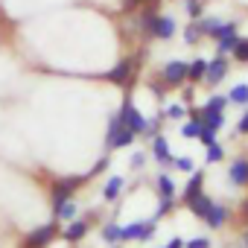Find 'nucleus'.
<instances>
[{"mask_svg": "<svg viewBox=\"0 0 248 248\" xmlns=\"http://www.w3.org/2000/svg\"><path fill=\"white\" fill-rule=\"evenodd\" d=\"M152 233H155V219L152 222H132V225H126V228H120V242L123 239H140V242H146V239H152Z\"/></svg>", "mask_w": 248, "mask_h": 248, "instance_id": "nucleus-1", "label": "nucleus"}, {"mask_svg": "<svg viewBox=\"0 0 248 248\" xmlns=\"http://www.w3.org/2000/svg\"><path fill=\"white\" fill-rule=\"evenodd\" d=\"M120 114H123V123H126V126H129L135 135H143V132L149 129V123L143 120V114H140V111H138V108H135L129 99L123 102V111H120Z\"/></svg>", "mask_w": 248, "mask_h": 248, "instance_id": "nucleus-2", "label": "nucleus"}, {"mask_svg": "<svg viewBox=\"0 0 248 248\" xmlns=\"http://www.w3.org/2000/svg\"><path fill=\"white\" fill-rule=\"evenodd\" d=\"M53 236H56V225H41V228H35V231L27 233L24 245H27V248H44Z\"/></svg>", "mask_w": 248, "mask_h": 248, "instance_id": "nucleus-3", "label": "nucleus"}, {"mask_svg": "<svg viewBox=\"0 0 248 248\" xmlns=\"http://www.w3.org/2000/svg\"><path fill=\"white\" fill-rule=\"evenodd\" d=\"M79 181H82V178H59V181L53 184V204H62L64 199H70V193L79 187Z\"/></svg>", "mask_w": 248, "mask_h": 248, "instance_id": "nucleus-4", "label": "nucleus"}, {"mask_svg": "<svg viewBox=\"0 0 248 248\" xmlns=\"http://www.w3.org/2000/svg\"><path fill=\"white\" fill-rule=\"evenodd\" d=\"M228 76V62L222 59V56H216L213 62H207V70H204V79L210 82V85H216V82H222Z\"/></svg>", "mask_w": 248, "mask_h": 248, "instance_id": "nucleus-5", "label": "nucleus"}, {"mask_svg": "<svg viewBox=\"0 0 248 248\" xmlns=\"http://www.w3.org/2000/svg\"><path fill=\"white\" fill-rule=\"evenodd\" d=\"M149 30H152V35H158V38H172V35H175V21H172L170 15H167V18H152Z\"/></svg>", "mask_w": 248, "mask_h": 248, "instance_id": "nucleus-6", "label": "nucleus"}, {"mask_svg": "<svg viewBox=\"0 0 248 248\" xmlns=\"http://www.w3.org/2000/svg\"><path fill=\"white\" fill-rule=\"evenodd\" d=\"M184 76H187V64H184V62H170V64L164 67V82H167V85H181Z\"/></svg>", "mask_w": 248, "mask_h": 248, "instance_id": "nucleus-7", "label": "nucleus"}, {"mask_svg": "<svg viewBox=\"0 0 248 248\" xmlns=\"http://www.w3.org/2000/svg\"><path fill=\"white\" fill-rule=\"evenodd\" d=\"M228 178H231L236 187H245V184H248V161H242V158L233 161L231 170H228Z\"/></svg>", "mask_w": 248, "mask_h": 248, "instance_id": "nucleus-8", "label": "nucleus"}, {"mask_svg": "<svg viewBox=\"0 0 248 248\" xmlns=\"http://www.w3.org/2000/svg\"><path fill=\"white\" fill-rule=\"evenodd\" d=\"M132 79V62L126 59V62H120L111 73H108V82H114V85H126Z\"/></svg>", "mask_w": 248, "mask_h": 248, "instance_id": "nucleus-9", "label": "nucleus"}, {"mask_svg": "<svg viewBox=\"0 0 248 248\" xmlns=\"http://www.w3.org/2000/svg\"><path fill=\"white\" fill-rule=\"evenodd\" d=\"M222 123H225V117H222V111H202V129H207V132H219L222 129Z\"/></svg>", "mask_w": 248, "mask_h": 248, "instance_id": "nucleus-10", "label": "nucleus"}, {"mask_svg": "<svg viewBox=\"0 0 248 248\" xmlns=\"http://www.w3.org/2000/svg\"><path fill=\"white\" fill-rule=\"evenodd\" d=\"M225 219H228V210H225L222 204H210V207H207V213H204V222H207L210 228H219Z\"/></svg>", "mask_w": 248, "mask_h": 248, "instance_id": "nucleus-11", "label": "nucleus"}, {"mask_svg": "<svg viewBox=\"0 0 248 248\" xmlns=\"http://www.w3.org/2000/svg\"><path fill=\"white\" fill-rule=\"evenodd\" d=\"M85 233H88V225H85V222H79V219H70V225H67V231H64V239L79 242Z\"/></svg>", "mask_w": 248, "mask_h": 248, "instance_id": "nucleus-12", "label": "nucleus"}, {"mask_svg": "<svg viewBox=\"0 0 248 248\" xmlns=\"http://www.w3.org/2000/svg\"><path fill=\"white\" fill-rule=\"evenodd\" d=\"M132 140H135V132L129 129V126H123L117 135H114V140H111V149H123V146H132Z\"/></svg>", "mask_w": 248, "mask_h": 248, "instance_id": "nucleus-13", "label": "nucleus"}, {"mask_svg": "<svg viewBox=\"0 0 248 248\" xmlns=\"http://www.w3.org/2000/svg\"><path fill=\"white\" fill-rule=\"evenodd\" d=\"M202 181H204V175H202L199 170H193V178H190V184H187V190H184V202H190V199H196V196L202 193Z\"/></svg>", "mask_w": 248, "mask_h": 248, "instance_id": "nucleus-14", "label": "nucleus"}, {"mask_svg": "<svg viewBox=\"0 0 248 248\" xmlns=\"http://www.w3.org/2000/svg\"><path fill=\"white\" fill-rule=\"evenodd\" d=\"M152 146H155V158H158L161 164H170V161H172V155H170V140H167V138H155Z\"/></svg>", "mask_w": 248, "mask_h": 248, "instance_id": "nucleus-15", "label": "nucleus"}, {"mask_svg": "<svg viewBox=\"0 0 248 248\" xmlns=\"http://www.w3.org/2000/svg\"><path fill=\"white\" fill-rule=\"evenodd\" d=\"M187 204H190V210H193L196 216H202V219H204V213H207V207H210L213 202H210L207 196H202V193H199V196H196V199H190Z\"/></svg>", "mask_w": 248, "mask_h": 248, "instance_id": "nucleus-16", "label": "nucleus"}, {"mask_svg": "<svg viewBox=\"0 0 248 248\" xmlns=\"http://www.w3.org/2000/svg\"><path fill=\"white\" fill-rule=\"evenodd\" d=\"M126 126V123H123V114H114L111 117V123H108V135H105V149H111V140H114V135Z\"/></svg>", "mask_w": 248, "mask_h": 248, "instance_id": "nucleus-17", "label": "nucleus"}, {"mask_svg": "<svg viewBox=\"0 0 248 248\" xmlns=\"http://www.w3.org/2000/svg\"><path fill=\"white\" fill-rule=\"evenodd\" d=\"M199 30H202V35H219V30H222V21L219 18H204V21H199Z\"/></svg>", "mask_w": 248, "mask_h": 248, "instance_id": "nucleus-18", "label": "nucleus"}, {"mask_svg": "<svg viewBox=\"0 0 248 248\" xmlns=\"http://www.w3.org/2000/svg\"><path fill=\"white\" fill-rule=\"evenodd\" d=\"M123 184H126V181H123L120 175H114V178H111V181L105 184V190H102V193H105V199H108V202H114V199L120 196V190H123Z\"/></svg>", "mask_w": 248, "mask_h": 248, "instance_id": "nucleus-19", "label": "nucleus"}, {"mask_svg": "<svg viewBox=\"0 0 248 248\" xmlns=\"http://www.w3.org/2000/svg\"><path fill=\"white\" fill-rule=\"evenodd\" d=\"M228 102H239V105H245V102H248V85H233L231 93H228Z\"/></svg>", "mask_w": 248, "mask_h": 248, "instance_id": "nucleus-20", "label": "nucleus"}, {"mask_svg": "<svg viewBox=\"0 0 248 248\" xmlns=\"http://www.w3.org/2000/svg\"><path fill=\"white\" fill-rule=\"evenodd\" d=\"M204 70H207V62H202V59H196L190 67H187V76L193 79V82H199V79H204Z\"/></svg>", "mask_w": 248, "mask_h": 248, "instance_id": "nucleus-21", "label": "nucleus"}, {"mask_svg": "<svg viewBox=\"0 0 248 248\" xmlns=\"http://www.w3.org/2000/svg\"><path fill=\"white\" fill-rule=\"evenodd\" d=\"M233 56H236V62H248V38L233 41Z\"/></svg>", "mask_w": 248, "mask_h": 248, "instance_id": "nucleus-22", "label": "nucleus"}, {"mask_svg": "<svg viewBox=\"0 0 248 248\" xmlns=\"http://www.w3.org/2000/svg\"><path fill=\"white\" fill-rule=\"evenodd\" d=\"M181 135H184V138H199V135H202V120L184 123V126H181Z\"/></svg>", "mask_w": 248, "mask_h": 248, "instance_id": "nucleus-23", "label": "nucleus"}, {"mask_svg": "<svg viewBox=\"0 0 248 248\" xmlns=\"http://www.w3.org/2000/svg\"><path fill=\"white\" fill-rule=\"evenodd\" d=\"M158 190H161V196H164V199H172V193H175V184H172V178L161 175V178H158Z\"/></svg>", "mask_w": 248, "mask_h": 248, "instance_id": "nucleus-24", "label": "nucleus"}, {"mask_svg": "<svg viewBox=\"0 0 248 248\" xmlns=\"http://www.w3.org/2000/svg\"><path fill=\"white\" fill-rule=\"evenodd\" d=\"M56 213H59V216H62V219H73V216H76V204H73V202H67V199H64V202H62V204H56Z\"/></svg>", "mask_w": 248, "mask_h": 248, "instance_id": "nucleus-25", "label": "nucleus"}, {"mask_svg": "<svg viewBox=\"0 0 248 248\" xmlns=\"http://www.w3.org/2000/svg\"><path fill=\"white\" fill-rule=\"evenodd\" d=\"M233 41H236V32L219 35V53H231V50H233Z\"/></svg>", "mask_w": 248, "mask_h": 248, "instance_id": "nucleus-26", "label": "nucleus"}, {"mask_svg": "<svg viewBox=\"0 0 248 248\" xmlns=\"http://www.w3.org/2000/svg\"><path fill=\"white\" fill-rule=\"evenodd\" d=\"M102 239L111 242V245L120 242V225H105V228H102Z\"/></svg>", "mask_w": 248, "mask_h": 248, "instance_id": "nucleus-27", "label": "nucleus"}, {"mask_svg": "<svg viewBox=\"0 0 248 248\" xmlns=\"http://www.w3.org/2000/svg\"><path fill=\"white\" fill-rule=\"evenodd\" d=\"M216 161H222V146L213 140V143H207V164H216Z\"/></svg>", "mask_w": 248, "mask_h": 248, "instance_id": "nucleus-28", "label": "nucleus"}, {"mask_svg": "<svg viewBox=\"0 0 248 248\" xmlns=\"http://www.w3.org/2000/svg\"><path fill=\"white\" fill-rule=\"evenodd\" d=\"M199 38H202V30H199V24H193V27H187V30H184V41H187V44H196Z\"/></svg>", "mask_w": 248, "mask_h": 248, "instance_id": "nucleus-29", "label": "nucleus"}, {"mask_svg": "<svg viewBox=\"0 0 248 248\" xmlns=\"http://www.w3.org/2000/svg\"><path fill=\"white\" fill-rule=\"evenodd\" d=\"M225 102H228V96H213V99L204 105V111H222V108H225Z\"/></svg>", "mask_w": 248, "mask_h": 248, "instance_id": "nucleus-30", "label": "nucleus"}, {"mask_svg": "<svg viewBox=\"0 0 248 248\" xmlns=\"http://www.w3.org/2000/svg\"><path fill=\"white\" fill-rule=\"evenodd\" d=\"M184 9L190 12V18H199L202 15V3H199V0H184Z\"/></svg>", "mask_w": 248, "mask_h": 248, "instance_id": "nucleus-31", "label": "nucleus"}, {"mask_svg": "<svg viewBox=\"0 0 248 248\" xmlns=\"http://www.w3.org/2000/svg\"><path fill=\"white\" fill-rule=\"evenodd\" d=\"M172 164H175L178 170H184V172H193V170H196V164H193L190 158H172Z\"/></svg>", "mask_w": 248, "mask_h": 248, "instance_id": "nucleus-32", "label": "nucleus"}, {"mask_svg": "<svg viewBox=\"0 0 248 248\" xmlns=\"http://www.w3.org/2000/svg\"><path fill=\"white\" fill-rule=\"evenodd\" d=\"M170 210H172V199H164V196H161V204H158L155 219H161V216H164V213H170Z\"/></svg>", "mask_w": 248, "mask_h": 248, "instance_id": "nucleus-33", "label": "nucleus"}, {"mask_svg": "<svg viewBox=\"0 0 248 248\" xmlns=\"http://www.w3.org/2000/svg\"><path fill=\"white\" fill-rule=\"evenodd\" d=\"M207 245H210V242H207L204 236H196V239H190V242H187V248H207Z\"/></svg>", "mask_w": 248, "mask_h": 248, "instance_id": "nucleus-34", "label": "nucleus"}, {"mask_svg": "<svg viewBox=\"0 0 248 248\" xmlns=\"http://www.w3.org/2000/svg\"><path fill=\"white\" fill-rule=\"evenodd\" d=\"M105 167H108V158H99V161H96V167H93V170H91L88 175H99V172H102Z\"/></svg>", "mask_w": 248, "mask_h": 248, "instance_id": "nucleus-35", "label": "nucleus"}, {"mask_svg": "<svg viewBox=\"0 0 248 248\" xmlns=\"http://www.w3.org/2000/svg\"><path fill=\"white\" fill-rule=\"evenodd\" d=\"M167 114L178 120V117H184V108H181V105H172V108H167Z\"/></svg>", "mask_w": 248, "mask_h": 248, "instance_id": "nucleus-36", "label": "nucleus"}, {"mask_svg": "<svg viewBox=\"0 0 248 248\" xmlns=\"http://www.w3.org/2000/svg\"><path fill=\"white\" fill-rule=\"evenodd\" d=\"M236 129H239L242 135H248V111L242 114V120H239V126H236Z\"/></svg>", "mask_w": 248, "mask_h": 248, "instance_id": "nucleus-37", "label": "nucleus"}, {"mask_svg": "<svg viewBox=\"0 0 248 248\" xmlns=\"http://www.w3.org/2000/svg\"><path fill=\"white\" fill-rule=\"evenodd\" d=\"M143 161H146L143 152H135V155H132V167H143Z\"/></svg>", "mask_w": 248, "mask_h": 248, "instance_id": "nucleus-38", "label": "nucleus"}, {"mask_svg": "<svg viewBox=\"0 0 248 248\" xmlns=\"http://www.w3.org/2000/svg\"><path fill=\"white\" fill-rule=\"evenodd\" d=\"M138 3H143V0H126V9H132V6H138Z\"/></svg>", "mask_w": 248, "mask_h": 248, "instance_id": "nucleus-39", "label": "nucleus"}, {"mask_svg": "<svg viewBox=\"0 0 248 248\" xmlns=\"http://www.w3.org/2000/svg\"><path fill=\"white\" fill-rule=\"evenodd\" d=\"M242 210H245V216H248V202H245V207H242Z\"/></svg>", "mask_w": 248, "mask_h": 248, "instance_id": "nucleus-40", "label": "nucleus"}, {"mask_svg": "<svg viewBox=\"0 0 248 248\" xmlns=\"http://www.w3.org/2000/svg\"><path fill=\"white\" fill-rule=\"evenodd\" d=\"M245 245H248V231H245Z\"/></svg>", "mask_w": 248, "mask_h": 248, "instance_id": "nucleus-41", "label": "nucleus"}, {"mask_svg": "<svg viewBox=\"0 0 248 248\" xmlns=\"http://www.w3.org/2000/svg\"><path fill=\"white\" fill-rule=\"evenodd\" d=\"M170 248H172V245H170Z\"/></svg>", "mask_w": 248, "mask_h": 248, "instance_id": "nucleus-42", "label": "nucleus"}]
</instances>
